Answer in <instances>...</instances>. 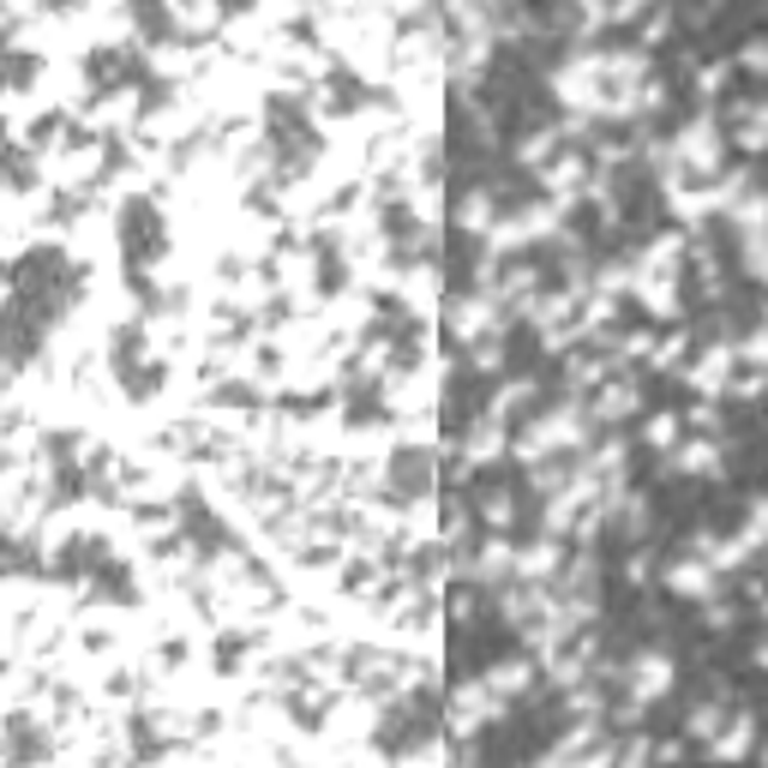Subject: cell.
<instances>
[{"mask_svg": "<svg viewBox=\"0 0 768 768\" xmlns=\"http://www.w3.org/2000/svg\"><path fill=\"white\" fill-rule=\"evenodd\" d=\"M690 426H703V433H715V426H720L715 403H697V408H690Z\"/></svg>", "mask_w": 768, "mask_h": 768, "instance_id": "cell-22", "label": "cell"}, {"mask_svg": "<svg viewBox=\"0 0 768 768\" xmlns=\"http://www.w3.org/2000/svg\"><path fill=\"white\" fill-rule=\"evenodd\" d=\"M673 463L685 468V475H708V468H720V445H715V438H697V445H685Z\"/></svg>", "mask_w": 768, "mask_h": 768, "instance_id": "cell-12", "label": "cell"}, {"mask_svg": "<svg viewBox=\"0 0 768 768\" xmlns=\"http://www.w3.org/2000/svg\"><path fill=\"white\" fill-rule=\"evenodd\" d=\"M667 690H673V660L655 655V648H643V655L625 667V697H630V708L643 715V708L655 703V697H667Z\"/></svg>", "mask_w": 768, "mask_h": 768, "instance_id": "cell-1", "label": "cell"}, {"mask_svg": "<svg viewBox=\"0 0 768 768\" xmlns=\"http://www.w3.org/2000/svg\"><path fill=\"white\" fill-rule=\"evenodd\" d=\"M456 223L475 229V234H493V186L463 192V204H456Z\"/></svg>", "mask_w": 768, "mask_h": 768, "instance_id": "cell-11", "label": "cell"}, {"mask_svg": "<svg viewBox=\"0 0 768 768\" xmlns=\"http://www.w3.org/2000/svg\"><path fill=\"white\" fill-rule=\"evenodd\" d=\"M558 139H565V132H535V139H523V151H516V156H523L528 169H546V162L558 156Z\"/></svg>", "mask_w": 768, "mask_h": 768, "instance_id": "cell-14", "label": "cell"}, {"mask_svg": "<svg viewBox=\"0 0 768 768\" xmlns=\"http://www.w3.org/2000/svg\"><path fill=\"white\" fill-rule=\"evenodd\" d=\"M528 396H535V384H528V378H511L505 391L493 396V408H486V415H493V421H505V415H516V408L528 403Z\"/></svg>", "mask_w": 768, "mask_h": 768, "instance_id": "cell-13", "label": "cell"}, {"mask_svg": "<svg viewBox=\"0 0 768 768\" xmlns=\"http://www.w3.org/2000/svg\"><path fill=\"white\" fill-rule=\"evenodd\" d=\"M762 768H768V745H762Z\"/></svg>", "mask_w": 768, "mask_h": 768, "instance_id": "cell-28", "label": "cell"}, {"mask_svg": "<svg viewBox=\"0 0 768 768\" xmlns=\"http://www.w3.org/2000/svg\"><path fill=\"white\" fill-rule=\"evenodd\" d=\"M648 757H655V750H648V738H630V750L618 757V768H648Z\"/></svg>", "mask_w": 768, "mask_h": 768, "instance_id": "cell-21", "label": "cell"}, {"mask_svg": "<svg viewBox=\"0 0 768 768\" xmlns=\"http://www.w3.org/2000/svg\"><path fill=\"white\" fill-rule=\"evenodd\" d=\"M528 768H570L565 757H558V750H553V757H540V762H528Z\"/></svg>", "mask_w": 768, "mask_h": 768, "instance_id": "cell-25", "label": "cell"}, {"mask_svg": "<svg viewBox=\"0 0 768 768\" xmlns=\"http://www.w3.org/2000/svg\"><path fill=\"white\" fill-rule=\"evenodd\" d=\"M468 570H475L481 583H511V576H516V546H511L505 535H493V540L481 546V558H475Z\"/></svg>", "mask_w": 768, "mask_h": 768, "instance_id": "cell-7", "label": "cell"}, {"mask_svg": "<svg viewBox=\"0 0 768 768\" xmlns=\"http://www.w3.org/2000/svg\"><path fill=\"white\" fill-rule=\"evenodd\" d=\"M697 84H703V91H720V84H727V67H703Z\"/></svg>", "mask_w": 768, "mask_h": 768, "instance_id": "cell-24", "label": "cell"}, {"mask_svg": "<svg viewBox=\"0 0 768 768\" xmlns=\"http://www.w3.org/2000/svg\"><path fill=\"white\" fill-rule=\"evenodd\" d=\"M648 348H655V343H648V331H630L625 343H618V361H643Z\"/></svg>", "mask_w": 768, "mask_h": 768, "instance_id": "cell-19", "label": "cell"}, {"mask_svg": "<svg viewBox=\"0 0 768 768\" xmlns=\"http://www.w3.org/2000/svg\"><path fill=\"white\" fill-rule=\"evenodd\" d=\"M757 121H762V127H768V102H757Z\"/></svg>", "mask_w": 768, "mask_h": 768, "instance_id": "cell-27", "label": "cell"}, {"mask_svg": "<svg viewBox=\"0 0 768 768\" xmlns=\"http://www.w3.org/2000/svg\"><path fill=\"white\" fill-rule=\"evenodd\" d=\"M720 727H727V708L720 703H703L697 715H690V738H715Z\"/></svg>", "mask_w": 768, "mask_h": 768, "instance_id": "cell-17", "label": "cell"}, {"mask_svg": "<svg viewBox=\"0 0 768 768\" xmlns=\"http://www.w3.org/2000/svg\"><path fill=\"white\" fill-rule=\"evenodd\" d=\"M762 613H768V595H762Z\"/></svg>", "mask_w": 768, "mask_h": 768, "instance_id": "cell-29", "label": "cell"}, {"mask_svg": "<svg viewBox=\"0 0 768 768\" xmlns=\"http://www.w3.org/2000/svg\"><path fill=\"white\" fill-rule=\"evenodd\" d=\"M637 408H643V384H630V378H607V384H600V396L588 403V415H595V426H613V421L637 415Z\"/></svg>", "mask_w": 768, "mask_h": 768, "instance_id": "cell-2", "label": "cell"}, {"mask_svg": "<svg viewBox=\"0 0 768 768\" xmlns=\"http://www.w3.org/2000/svg\"><path fill=\"white\" fill-rule=\"evenodd\" d=\"M528 685H535V667H528V660H505V667L486 673V690H493L498 703H511L516 690H528Z\"/></svg>", "mask_w": 768, "mask_h": 768, "instance_id": "cell-10", "label": "cell"}, {"mask_svg": "<svg viewBox=\"0 0 768 768\" xmlns=\"http://www.w3.org/2000/svg\"><path fill=\"white\" fill-rule=\"evenodd\" d=\"M678 438H685V421H678V415H655V421H648V445H655V451H678Z\"/></svg>", "mask_w": 768, "mask_h": 768, "instance_id": "cell-15", "label": "cell"}, {"mask_svg": "<svg viewBox=\"0 0 768 768\" xmlns=\"http://www.w3.org/2000/svg\"><path fill=\"white\" fill-rule=\"evenodd\" d=\"M451 324H456V336H468V343H481V336H498V306L486 301V294H463V301L451 306Z\"/></svg>", "mask_w": 768, "mask_h": 768, "instance_id": "cell-3", "label": "cell"}, {"mask_svg": "<svg viewBox=\"0 0 768 768\" xmlns=\"http://www.w3.org/2000/svg\"><path fill=\"white\" fill-rule=\"evenodd\" d=\"M678 354H685V336H667V343H655V361H660V366H673Z\"/></svg>", "mask_w": 768, "mask_h": 768, "instance_id": "cell-23", "label": "cell"}, {"mask_svg": "<svg viewBox=\"0 0 768 768\" xmlns=\"http://www.w3.org/2000/svg\"><path fill=\"white\" fill-rule=\"evenodd\" d=\"M498 451H505V421H475V433H468V445H463V463L468 468H481V463H498Z\"/></svg>", "mask_w": 768, "mask_h": 768, "instance_id": "cell-8", "label": "cell"}, {"mask_svg": "<svg viewBox=\"0 0 768 768\" xmlns=\"http://www.w3.org/2000/svg\"><path fill=\"white\" fill-rule=\"evenodd\" d=\"M750 745H757V720H750V715H727V727L708 738V757H715V762H738Z\"/></svg>", "mask_w": 768, "mask_h": 768, "instance_id": "cell-4", "label": "cell"}, {"mask_svg": "<svg viewBox=\"0 0 768 768\" xmlns=\"http://www.w3.org/2000/svg\"><path fill=\"white\" fill-rule=\"evenodd\" d=\"M127 114H132V91H114L102 109H91V127H121Z\"/></svg>", "mask_w": 768, "mask_h": 768, "instance_id": "cell-16", "label": "cell"}, {"mask_svg": "<svg viewBox=\"0 0 768 768\" xmlns=\"http://www.w3.org/2000/svg\"><path fill=\"white\" fill-rule=\"evenodd\" d=\"M715 565H708V558H697V553H690V558H678V565H667V588H673V595H715Z\"/></svg>", "mask_w": 768, "mask_h": 768, "instance_id": "cell-5", "label": "cell"}, {"mask_svg": "<svg viewBox=\"0 0 768 768\" xmlns=\"http://www.w3.org/2000/svg\"><path fill=\"white\" fill-rule=\"evenodd\" d=\"M486 523H493V528H511V498H505V493L486 498Z\"/></svg>", "mask_w": 768, "mask_h": 768, "instance_id": "cell-20", "label": "cell"}, {"mask_svg": "<svg viewBox=\"0 0 768 768\" xmlns=\"http://www.w3.org/2000/svg\"><path fill=\"white\" fill-rule=\"evenodd\" d=\"M732 361H738V348H708L697 366H690V384H697L703 396H720V391H732Z\"/></svg>", "mask_w": 768, "mask_h": 768, "instance_id": "cell-6", "label": "cell"}, {"mask_svg": "<svg viewBox=\"0 0 768 768\" xmlns=\"http://www.w3.org/2000/svg\"><path fill=\"white\" fill-rule=\"evenodd\" d=\"M750 660H757V667H768V643H757V648H750Z\"/></svg>", "mask_w": 768, "mask_h": 768, "instance_id": "cell-26", "label": "cell"}, {"mask_svg": "<svg viewBox=\"0 0 768 768\" xmlns=\"http://www.w3.org/2000/svg\"><path fill=\"white\" fill-rule=\"evenodd\" d=\"M553 570H558V546H528V553H516V583L540 588V583H553Z\"/></svg>", "mask_w": 768, "mask_h": 768, "instance_id": "cell-9", "label": "cell"}, {"mask_svg": "<svg viewBox=\"0 0 768 768\" xmlns=\"http://www.w3.org/2000/svg\"><path fill=\"white\" fill-rule=\"evenodd\" d=\"M468 361H475L481 373H493V366L505 361V343H498V336H481V343H468Z\"/></svg>", "mask_w": 768, "mask_h": 768, "instance_id": "cell-18", "label": "cell"}]
</instances>
